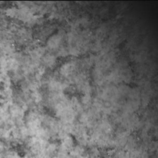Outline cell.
<instances>
[{
	"mask_svg": "<svg viewBox=\"0 0 158 158\" xmlns=\"http://www.w3.org/2000/svg\"><path fill=\"white\" fill-rule=\"evenodd\" d=\"M45 62L49 65H52V63L54 62V59L52 58V56H48L45 59Z\"/></svg>",
	"mask_w": 158,
	"mask_h": 158,
	"instance_id": "cell-2",
	"label": "cell"
},
{
	"mask_svg": "<svg viewBox=\"0 0 158 158\" xmlns=\"http://www.w3.org/2000/svg\"><path fill=\"white\" fill-rule=\"evenodd\" d=\"M59 38L57 36H53L50 39L49 41V46L51 48H56L57 46L59 43Z\"/></svg>",
	"mask_w": 158,
	"mask_h": 158,
	"instance_id": "cell-1",
	"label": "cell"
}]
</instances>
